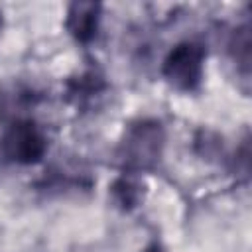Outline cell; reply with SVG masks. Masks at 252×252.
I'll use <instances>...</instances> for the list:
<instances>
[{
	"mask_svg": "<svg viewBox=\"0 0 252 252\" xmlns=\"http://www.w3.org/2000/svg\"><path fill=\"white\" fill-rule=\"evenodd\" d=\"M100 10L102 6L98 2H73L65 18L67 32L79 43H91L98 33Z\"/></svg>",
	"mask_w": 252,
	"mask_h": 252,
	"instance_id": "4",
	"label": "cell"
},
{
	"mask_svg": "<svg viewBox=\"0 0 252 252\" xmlns=\"http://www.w3.org/2000/svg\"><path fill=\"white\" fill-rule=\"evenodd\" d=\"M0 28H2V16H0Z\"/></svg>",
	"mask_w": 252,
	"mask_h": 252,
	"instance_id": "8",
	"label": "cell"
},
{
	"mask_svg": "<svg viewBox=\"0 0 252 252\" xmlns=\"http://www.w3.org/2000/svg\"><path fill=\"white\" fill-rule=\"evenodd\" d=\"M102 91H104V79L94 69H87L79 77H75L67 83V93L77 102H85V100L100 94Z\"/></svg>",
	"mask_w": 252,
	"mask_h": 252,
	"instance_id": "6",
	"label": "cell"
},
{
	"mask_svg": "<svg viewBox=\"0 0 252 252\" xmlns=\"http://www.w3.org/2000/svg\"><path fill=\"white\" fill-rule=\"evenodd\" d=\"M112 199L116 201L118 207H122L124 211H130L134 207H138L144 199V183L136 177V173H122L110 187Z\"/></svg>",
	"mask_w": 252,
	"mask_h": 252,
	"instance_id": "5",
	"label": "cell"
},
{
	"mask_svg": "<svg viewBox=\"0 0 252 252\" xmlns=\"http://www.w3.org/2000/svg\"><path fill=\"white\" fill-rule=\"evenodd\" d=\"M47 152L43 130L30 118L14 120L0 136V156L10 163L32 165Z\"/></svg>",
	"mask_w": 252,
	"mask_h": 252,
	"instance_id": "2",
	"label": "cell"
},
{
	"mask_svg": "<svg viewBox=\"0 0 252 252\" xmlns=\"http://www.w3.org/2000/svg\"><path fill=\"white\" fill-rule=\"evenodd\" d=\"M144 252H165V250H163V248H161L158 242H154V244L146 246V248H144Z\"/></svg>",
	"mask_w": 252,
	"mask_h": 252,
	"instance_id": "7",
	"label": "cell"
},
{
	"mask_svg": "<svg viewBox=\"0 0 252 252\" xmlns=\"http://www.w3.org/2000/svg\"><path fill=\"white\" fill-rule=\"evenodd\" d=\"M163 140V128L158 120H138L126 130L116 150V158L126 173H140L159 161Z\"/></svg>",
	"mask_w": 252,
	"mask_h": 252,
	"instance_id": "1",
	"label": "cell"
},
{
	"mask_svg": "<svg viewBox=\"0 0 252 252\" xmlns=\"http://www.w3.org/2000/svg\"><path fill=\"white\" fill-rule=\"evenodd\" d=\"M205 57H207V49L203 43L193 39L181 41L163 59L161 73L171 87L185 93L197 91L203 81Z\"/></svg>",
	"mask_w": 252,
	"mask_h": 252,
	"instance_id": "3",
	"label": "cell"
}]
</instances>
